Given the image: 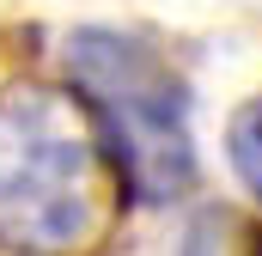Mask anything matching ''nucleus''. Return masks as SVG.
<instances>
[{"mask_svg": "<svg viewBox=\"0 0 262 256\" xmlns=\"http://www.w3.org/2000/svg\"><path fill=\"white\" fill-rule=\"evenodd\" d=\"M183 256H262V250L232 207H201L183 232Z\"/></svg>", "mask_w": 262, "mask_h": 256, "instance_id": "nucleus-3", "label": "nucleus"}, {"mask_svg": "<svg viewBox=\"0 0 262 256\" xmlns=\"http://www.w3.org/2000/svg\"><path fill=\"white\" fill-rule=\"evenodd\" d=\"M67 79L110 153L116 183H128L140 201H177L195 183L183 79L146 37L79 25L67 37Z\"/></svg>", "mask_w": 262, "mask_h": 256, "instance_id": "nucleus-2", "label": "nucleus"}, {"mask_svg": "<svg viewBox=\"0 0 262 256\" xmlns=\"http://www.w3.org/2000/svg\"><path fill=\"white\" fill-rule=\"evenodd\" d=\"M104 140L79 98L18 86L0 98V250L73 256L104 226Z\"/></svg>", "mask_w": 262, "mask_h": 256, "instance_id": "nucleus-1", "label": "nucleus"}, {"mask_svg": "<svg viewBox=\"0 0 262 256\" xmlns=\"http://www.w3.org/2000/svg\"><path fill=\"white\" fill-rule=\"evenodd\" d=\"M226 140H232V165H238V177L262 195V92L232 116V134H226Z\"/></svg>", "mask_w": 262, "mask_h": 256, "instance_id": "nucleus-4", "label": "nucleus"}]
</instances>
